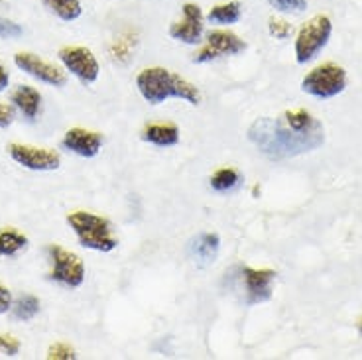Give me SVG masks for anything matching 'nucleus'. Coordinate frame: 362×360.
Listing matches in <instances>:
<instances>
[{
	"mask_svg": "<svg viewBox=\"0 0 362 360\" xmlns=\"http://www.w3.org/2000/svg\"><path fill=\"white\" fill-rule=\"evenodd\" d=\"M248 140L272 160L313 152L325 142V128L308 110H288L280 118H256Z\"/></svg>",
	"mask_w": 362,
	"mask_h": 360,
	"instance_id": "1",
	"label": "nucleus"
},
{
	"mask_svg": "<svg viewBox=\"0 0 362 360\" xmlns=\"http://www.w3.org/2000/svg\"><path fill=\"white\" fill-rule=\"evenodd\" d=\"M136 87L150 105H162L168 99H181L189 105L201 103L199 89L165 67H148L140 71L136 77Z\"/></svg>",
	"mask_w": 362,
	"mask_h": 360,
	"instance_id": "2",
	"label": "nucleus"
},
{
	"mask_svg": "<svg viewBox=\"0 0 362 360\" xmlns=\"http://www.w3.org/2000/svg\"><path fill=\"white\" fill-rule=\"evenodd\" d=\"M67 225L77 234L79 243L85 248L97 250V252H112L118 246V240L112 233V225L109 219L87 213V211H75L67 215Z\"/></svg>",
	"mask_w": 362,
	"mask_h": 360,
	"instance_id": "3",
	"label": "nucleus"
},
{
	"mask_svg": "<svg viewBox=\"0 0 362 360\" xmlns=\"http://www.w3.org/2000/svg\"><path fill=\"white\" fill-rule=\"evenodd\" d=\"M333 34V24L327 16H315L299 30L296 40V59L298 64H308L329 44Z\"/></svg>",
	"mask_w": 362,
	"mask_h": 360,
	"instance_id": "4",
	"label": "nucleus"
},
{
	"mask_svg": "<svg viewBox=\"0 0 362 360\" xmlns=\"http://www.w3.org/2000/svg\"><path fill=\"white\" fill-rule=\"evenodd\" d=\"M47 258L52 264L49 278L67 286V288H79L85 281V264L71 250H65L59 244H49L47 246Z\"/></svg>",
	"mask_w": 362,
	"mask_h": 360,
	"instance_id": "5",
	"label": "nucleus"
},
{
	"mask_svg": "<svg viewBox=\"0 0 362 360\" xmlns=\"http://www.w3.org/2000/svg\"><path fill=\"white\" fill-rule=\"evenodd\" d=\"M346 87V73L335 64H325L305 75L301 89L317 99H333Z\"/></svg>",
	"mask_w": 362,
	"mask_h": 360,
	"instance_id": "6",
	"label": "nucleus"
},
{
	"mask_svg": "<svg viewBox=\"0 0 362 360\" xmlns=\"http://www.w3.org/2000/svg\"><path fill=\"white\" fill-rule=\"evenodd\" d=\"M59 62L65 65L67 71H71L79 81L95 83L99 79V62L90 50L83 45H67L59 50Z\"/></svg>",
	"mask_w": 362,
	"mask_h": 360,
	"instance_id": "7",
	"label": "nucleus"
},
{
	"mask_svg": "<svg viewBox=\"0 0 362 360\" xmlns=\"http://www.w3.org/2000/svg\"><path fill=\"white\" fill-rule=\"evenodd\" d=\"M8 153L14 162L32 171H54L62 163L59 153L55 150H49V148H37V146L30 144H10Z\"/></svg>",
	"mask_w": 362,
	"mask_h": 360,
	"instance_id": "8",
	"label": "nucleus"
},
{
	"mask_svg": "<svg viewBox=\"0 0 362 360\" xmlns=\"http://www.w3.org/2000/svg\"><path fill=\"white\" fill-rule=\"evenodd\" d=\"M14 64L18 69H22L28 75H32L37 81L45 83V85H52V87H64L67 83V77L65 73L55 67L54 64L45 62L37 55L30 54V52H20V54L14 55Z\"/></svg>",
	"mask_w": 362,
	"mask_h": 360,
	"instance_id": "9",
	"label": "nucleus"
},
{
	"mask_svg": "<svg viewBox=\"0 0 362 360\" xmlns=\"http://www.w3.org/2000/svg\"><path fill=\"white\" fill-rule=\"evenodd\" d=\"M170 36L183 44H199L203 36V12L197 4L193 2L183 4V18L173 22L170 28Z\"/></svg>",
	"mask_w": 362,
	"mask_h": 360,
	"instance_id": "10",
	"label": "nucleus"
},
{
	"mask_svg": "<svg viewBox=\"0 0 362 360\" xmlns=\"http://www.w3.org/2000/svg\"><path fill=\"white\" fill-rule=\"evenodd\" d=\"M276 279L274 270H254V268H243V281L246 288V303H264L272 297V286Z\"/></svg>",
	"mask_w": 362,
	"mask_h": 360,
	"instance_id": "11",
	"label": "nucleus"
},
{
	"mask_svg": "<svg viewBox=\"0 0 362 360\" xmlns=\"http://www.w3.org/2000/svg\"><path fill=\"white\" fill-rule=\"evenodd\" d=\"M105 138L100 132L87 128H71L64 136V148L81 158H93L100 152Z\"/></svg>",
	"mask_w": 362,
	"mask_h": 360,
	"instance_id": "12",
	"label": "nucleus"
},
{
	"mask_svg": "<svg viewBox=\"0 0 362 360\" xmlns=\"http://www.w3.org/2000/svg\"><path fill=\"white\" fill-rule=\"evenodd\" d=\"M207 45L217 54V57H221V55H236L246 50L245 40H240L236 34L226 32V30H213V32H209Z\"/></svg>",
	"mask_w": 362,
	"mask_h": 360,
	"instance_id": "13",
	"label": "nucleus"
},
{
	"mask_svg": "<svg viewBox=\"0 0 362 360\" xmlns=\"http://www.w3.org/2000/svg\"><path fill=\"white\" fill-rule=\"evenodd\" d=\"M10 100L30 120H34L37 117V112H40V108H42V95H40V91L34 89V87H28V85H20V87L12 91Z\"/></svg>",
	"mask_w": 362,
	"mask_h": 360,
	"instance_id": "14",
	"label": "nucleus"
},
{
	"mask_svg": "<svg viewBox=\"0 0 362 360\" xmlns=\"http://www.w3.org/2000/svg\"><path fill=\"white\" fill-rule=\"evenodd\" d=\"M218 248H221V238L218 234L201 233L193 243H191V256L197 260L201 266H209L217 260Z\"/></svg>",
	"mask_w": 362,
	"mask_h": 360,
	"instance_id": "15",
	"label": "nucleus"
},
{
	"mask_svg": "<svg viewBox=\"0 0 362 360\" xmlns=\"http://www.w3.org/2000/svg\"><path fill=\"white\" fill-rule=\"evenodd\" d=\"M142 140L156 146H175L180 142V128L172 122L148 124L142 130Z\"/></svg>",
	"mask_w": 362,
	"mask_h": 360,
	"instance_id": "16",
	"label": "nucleus"
},
{
	"mask_svg": "<svg viewBox=\"0 0 362 360\" xmlns=\"http://www.w3.org/2000/svg\"><path fill=\"white\" fill-rule=\"evenodd\" d=\"M28 246V236L16 228H0V256H14Z\"/></svg>",
	"mask_w": 362,
	"mask_h": 360,
	"instance_id": "17",
	"label": "nucleus"
},
{
	"mask_svg": "<svg viewBox=\"0 0 362 360\" xmlns=\"http://www.w3.org/2000/svg\"><path fill=\"white\" fill-rule=\"evenodd\" d=\"M42 2L54 12L57 18L65 20V22H73L83 14L79 0H42Z\"/></svg>",
	"mask_w": 362,
	"mask_h": 360,
	"instance_id": "18",
	"label": "nucleus"
},
{
	"mask_svg": "<svg viewBox=\"0 0 362 360\" xmlns=\"http://www.w3.org/2000/svg\"><path fill=\"white\" fill-rule=\"evenodd\" d=\"M243 16V6L240 2H225V4H217L215 8L209 12V22L215 24H236Z\"/></svg>",
	"mask_w": 362,
	"mask_h": 360,
	"instance_id": "19",
	"label": "nucleus"
},
{
	"mask_svg": "<svg viewBox=\"0 0 362 360\" xmlns=\"http://www.w3.org/2000/svg\"><path fill=\"white\" fill-rule=\"evenodd\" d=\"M12 313L20 321H30L40 313V299L36 296H20L14 303H12Z\"/></svg>",
	"mask_w": 362,
	"mask_h": 360,
	"instance_id": "20",
	"label": "nucleus"
},
{
	"mask_svg": "<svg viewBox=\"0 0 362 360\" xmlns=\"http://www.w3.org/2000/svg\"><path fill=\"white\" fill-rule=\"evenodd\" d=\"M240 173L235 168H221L211 175V187L215 191H230L240 183Z\"/></svg>",
	"mask_w": 362,
	"mask_h": 360,
	"instance_id": "21",
	"label": "nucleus"
},
{
	"mask_svg": "<svg viewBox=\"0 0 362 360\" xmlns=\"http://www.w3.org/2000/svg\"><path fill=\"white\" fill-rule=\"evenodd\" d=\"M268 30H270V34L276 40H288V37L293 34V26H291L290 22H286V20L280 18H270L268 22Z\"/></svg>",
	"mask_w": 362,
	"mask_h": 360,
	"instance_id": "22",
	"label": "nucleus"
},
{
	"mask_svg": "<svg viewBox=\"0 0 362 360\" xmlns=\"http://www.w3.org/2000/svg\"><path fill=\"white\" fill-rule=\"evenodd\" d=\"M47 359L49 360H73L75 359V351L67 342H55L47 351Z\"/></svg>",
	"mask_w": 362,
	"mask_h": 360,
	"instance_id": "23",
	"label": "nucleus"
},
{
	"mask_svg": "<svg viewBox=\"0 0 362 360\" xmlns=\"http://www.w3.org/2000/svg\"><path fill=\"white\" fill-rule=\"evenodd\" d=\"M280 12H303L308 8V0H268Z\"/></svg>",
	"mask_w": 362,
	"mask_h": 360,
	"instance_id": "24",
	"label": "nucleus"
},
{
	"mask_svg": "<svg viewBox=\"0 0 362 360\" xmlns=\"http://www.w3.org/2000/svg\"><path fill=\"white\" fill-rule=\"evenodd\" d=\"M24 34V30L20 24L12 22L8 18H0V37L4 40H14V37H20Z\"/></svg>",
	"mask_w": 362,
	"mask_h": 360,
	"instance_id": "25",
	"label": "nucleus"
},
{
	"mask_svg": "<svg viewBox=\"0 0 362 360\" xmlns=\"http://www.w3.org/2000/svg\"><path fill=\"white\" fill-rule=\"evenodd\" d=\"M20 351V341L12 335H0V352L6 356H16Z\"/></svg>",
	"mask_w": 362,
	"mask_h": 360,
	"instance_id": "26",
	"label": "nucleus"
},
{
	"mask_svg": "<svg viewBox=\"0 0 362 360\" xmlns=\"http://www.w3.org/2000/svg\"><path fill=\"white\" fill-rule=\"evenodd\" d=\"M14 122V107L0 103V128H8Z\"/></svg>",
	"mask_w": 362,
	"mask_h": 360,
	"instance_id": "27",
	"label": "nucleus"
},
{
	"mask_svg": "<svg viewBox=\"0 0 362 360\" xmlns=\"http://www.w3.org/2000/svg\"><path fill=\"white\" fill-rule=\"evenodd\" d=\"M8 309H12V294H10L8 288H4L0 284V315L6 313Z\"/></svg>",
	"mask_w": 362,
	"mask_h": 360,
	"instance_id": "28",
	"label": "nucleus"
},
{
	"mask_svg": "<svg viewBox=\"0 0 362 360\" xmlns=\"http://www.w3.org/2000/svg\"><path fill=\"white\" fill-rule=\"evenodd\" d=\"M197 64H205V62H213V59H217V54L209 47V45H205V47H201L199 52L195 54V57H193Z\"/></svg>",
	"mask_w": 362,
	"mask_h": 360,
	"instance_id": "29",
	"label": "nucleus"
},
{
	"mask_svg": "<svg viewBox=\"0 0 362 360\" xmlns=\"http://www.w3.org/2000/svg\"><path fill=\"white\" fill-rule=\"evenodd\" d=\"M10 83V75L8 71H6V67L0 64V91H4L6 87H8Z\"/></svg>",
	"mask_w": 362,
	"mask_h": 360,
	"instance_id": "30",
	"label": "nucleus"
}]
</instances>
